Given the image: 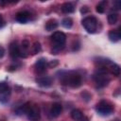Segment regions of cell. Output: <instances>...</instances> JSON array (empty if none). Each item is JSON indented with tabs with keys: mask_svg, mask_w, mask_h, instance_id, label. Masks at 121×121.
<instances>
[{
	"mask_svg": "<svg viewBox=\"0 0 121 121\" xmlns=\"http://www.w3.org/2000/svg\"><path fill=\"white\" fill-rule=\"evenodd\" d=\"M60 81L61 82V84L68 85L72 88H78L81 85L82 79L79 74L76 72H68L60 76Z\"/></svg>",
	"mask_w": 121,
	"mask_h": 121,
	"instance_id": "cell-1",
	"label": "cell"
},
{
	"mask_svg": "<svg viewBox=\"0 0 121 121\" xmlns=\"http://www.w3.org/2000/svg\"><path fill=\"white\" fill-rule=\"evenodd\" d=\"M108 70L106 67H98L95 73L94 74V80L97 87L102 88L108 85L110 82V77L108 76Z\"/></svg>",
	"mask_w": 121,
	"mask_h": 121,
	"instance_id": "cell-2",
	"label": "cell"
},
{
	"mask_svg": "<svg viewBox=\"0 0 121 121\" xmlns=\"http://www.w3.org/2000/svg\"><path fill=\"white\" fill-rule=\"evenodd\" d=\"M81 24L85 30L89 33H95L97 29V19L94 16H87L82 21Z\"/></svg>",
	"mask_w": 121,
	"mask_h": 121,
	"instance_id": "cell-3",
	"label": "cell"
},
{
	"mask_svg": "<svg viewBox=\"0 0 121 121\" xmlns=\"http://www.w3.org/2000/svg\"><path fill=\"white\" fill-rule=\"evenodd\" d=\"M95 111L100 115H109L113 112V107L106 100H101L95 106Z\"/></svg>",
	"mask_w": 121,
	"mask_h": 121,
	"instance_id": "cell-4",
	"label": "cell"
},
{
	"mask_svg": "<svg viewBox=\"0 0 121 121\" xmlns=\"http://www.w3.org/2000/svg\"><path fill=\"white\" fill-rule=\"evenodd\" d=\"M26 116L29 121H39L41 118V111L38 105H30L26 112Z\"/></svg>",
	"mask_w": 121,
	"mask_h": 121,
	"instance_id": "cell-5",
	"label": "cell"
},
{
	"mask_svg": "<svg viewBox=\"0 0 121 121\" xmlns=\"http://www.w3.org/2000/svg\"><path fill=\"white\" fill-rule=\"evenodd\" d=\"M51 40L54 43V45H65L66 35L61 31H55L51 35Z\"/></svg>",
	"mask_w": 121,
	"mask_h": 121,
	"instance_id": "cell-6",
	"label": "cell"
},
{
	"mask_svg": "<svg viewBox=\"0 0 121 121\" xmlns=\"http://www.w3.org/2000/svg\"><path fill=\"white\" fill-rule=\"evenodd\" d=\"M10 88L6 82L0 83V102H7L10 95Z\"/></svg>",
	"mask_w": 121,
	"mask_h": 121,
	"instance_id": "cell-7",
	"label": "cell"
},
{
	"mask_svg": "<svg viewBox=\"0 0 121 121\" xmlns=\"http://www.w3.org/2000/svg\"><path fill=\"white\" fill-rule=\"evenodd\" d=\"M46 66H47V61H46V60H45L44 58H41V59H39V60L36 61V63H35V65H34L35 72H36L37 74H43V73L45 71Z\"/></svg>",
	"mask_w": 121,
	"mask_h": 121,
	"instance_id": "cell-8",
	"label": "cell"
},
{
	"mask_svg": "<svg viewBox=\"0 0 121 121\" xmlns=\"http://www.w3.org/2000/svg\"><path fill=\"white\" fill-rule=\"evenodd\" d=\"M61 112H62V106H61V104L56 102V103H53V105L51 106V109H50L49 113H50L51 117H54L55 118V117H58L61 113Z\"/></svg>",
	"mask_w": 121,
	"mask_h": 121,
	"instance_id": "cell-9",
	"label": "cell"
},
{
	"mask_svg": "<svg viewBox=\"0 0 121 121\" xmlns=\"http://www.w3.org/2000/svg\"><path fill=\"white\" fill-rule=\"evenodd\" d=\"M36 82L41 87H49L52 84V79L48 76H43V77H39L38 78H36Z\"/></svg>",
	"mask_w": 121,
	"mask_h": 121,
	"instance_id": "cell-10",
	"label": "cell"
},
{
	"mask_svg": "<svg viewBox=\"0 0 121 121\" xmlns=\"http://www.w3.org/2000/svg\"><path fill=\"white\" fill-rule=\"evenodd\" d=\"M29 17H30V13L28 11H19L16 13V16H15V19L16 21H18L19 23H26L28 20H29Z\"/></svg>",
	"mask_w": 121,
	"mask_h": 121,
	"instance_id": "cell-11",
	"label": "cell"
},
{
	"mask_svg": "<svg viewBox=\"0 0 121 121\" xmlns=\"http://www.w3.org/2000/svg\"><path fill=\"white\" fill-rule=\"evenodd\" d=\"M9 55L12 59H17L20 57V47L17 44V43L13 42L9 45Z\"/></svg>",
	"mask_w": 121,
	"mask_h": 121,
	"instance_id": "cell-12",
	"label": "cell"
},
{
	"mask_svg": "<svg viewBox=\"0 0 121 121\" xmlns=\"http://www.w3.org/2000/svg\"><path fill=\"white\" fill-rule=\"evenodd\" d=\"M61 9V11L63 13H66V14H69V13H72L75 11V7L72 3H69V2H66V3H63L60 7Z\"/></svg>",
	"mask_w": 121,
	"mask_h": 121,
	"instance_id": "cell-13",
	"label": "cell"
},
{
	"mask_svg": "<svg viewBox=\"0 0 121 121\" xmlns=\"http://www.w3.org/2000/svg\"><path fill=\"white\" fill-rule=\"evenodd\" d=\"M108 37H109V39H110L111 42L116 43V42H118V41L120 40L121 34H120L119 30H113V29H112V30H111V31L109 32Z\"/></svg>",
	"mask_w": 121,
	"mask_h": 121,
	"instance_id": "cell-14",
	"label": "cell"
},
{
	"mask_svg": "<svg viewBox=\"0 0 121 121\" xmlns=\"http://www.w3.org/2000/svg\"><path fill=\"white\" fill-rule=\"evenodd\" d=\"M109 70L110 73L115 77H118L120 75V66L116 63H111L109 65Z\"/></svg>",
	"mask_w": 121,
	"mask_h": 121,
	"instance_id": "cell-15",
	"label": "cell"
},
{
	"mask_svg": "<svg viewBox=\"0 0 121 121\" xmlns=\"http://www.w3.org/2000/svg\"><path fill=\"white\" fill-rule=\"evenodd\" d=\"M58 27V22L54 19H51V20H48L45 24V29L47 31H52V30H55L56 28Z\"/></svg>",
	"mask_w": 121,
	"mask_h": 121,
	"instance_id": "cell-16",
	"label": "cell"
},
{
	"mask_svg": "<svg viewBox=\"0 0 121 121\" xmlns=\"http://www.w3.org/2000/svg\"><path fill=\"white\" fill-rule=\"evenodd\" d=\"M83 116H84V115H83L82 112H81L80 110H78V109H75V110H73V111L71 112V117H72V119L75 120V121H79Z\"/></svg>",
	"mask_w": 121,
	"mask_h": 121,
	"instance_id": "cell-17",
	"label": "cell"
},
{
	"mask_svg": "<svg viewBox=\"0 0 121 121\" xmlns=\"http://www.w3.org/2000/svg\"><path fill=\"white\" fill-rule=\"evenodd\" d=\"M107 4H108V2L106 0H103V1L99 2L96 5V7H95L96 12H98V13H104V11L106 9V7H107Z\"/></svg>",
	"mask_w": 121,
	"mask_h": 121,
	"instance_id": "cell-18",
	"label": "cell"
},
{
	"mask_svg": "<svg viewBox=\"0 0 121 121\" xmlns=\"http://www.w3.org/2000/svg\"><path fill=\"white\" fill-rule=\"evenodd\" d=\"M117 21H118V14L117 13L112 12L108 15V23L110 25H114V24H116Z\"/></svg>",
	"mask_w": 121,
	"mask_h": 121,
	"instance_id": "cell-19",
	"label": "cell"
},
{
	"mask_svg": "<svg viewBox=\"0 0 121 121\" xmlns=\"http://www.w3.org/2000/svg\"><path fill=\"white\" fill-rule=\"evenodd\" d=\"M61 25H62L65 28H70V27L73 26V21H72L71 18L66 17V18H64V19L61 21Z\"/></svg>",
	"mask_w": 121,
	"mask_h": 121,
	"instance_id": "cell-20",
	"label": "cell"
},
{
	"mask_svg": "<svg viewBox=\"0 0 121 121\" xmlns=\"http://www.w3.org/2000/svg\"><path fill=\"white\" fill-rule=\"evenodd\" d=\"M41 49H42V46H41V43H39V42H35L33 44H32V48H31V50H32V54H37V53H39L40 51H41Z\"/></svg>",
	"mask_w": 121,
	"mask_h": 121,
	"instance_id": "cell-21",
	"label": "cell"
},
{
	"mask_svg": "<svg viewBox=\"0 0 121 121\" xmlns=\"http://www.w3.org/2000/svg\"><path fill=\"white\" fill-rule=\"evenodd\" d=\"M58 64H59V61H58L57 60H52V61L48 62V63H47V66H48V67H50V68H52V67L57 66Z\"/></svg>",
	"mask_w": 121,
	"mask_h": 121,
	"instance_id": "cell-22",
	"label": "cell"
},
{
	"mask_svg": "<svg viewBox=\"0 0 121 121\" xmlns=\"http://www.w3.org/2000/svg\"><path fill=\"white\" fill-rule=\"evenodd\" d=\"M88 10H89V9H88L87 6H84V7H82V8L80 9V12H81V13H86Z\"/></svg>",
	"mask_w": 121,
	"mask_h": 121,
	"instance_id": "cell-23",
	"label": "cell"
},
{
	"mask_svg": "<svg viewBox=\"0 0 121 121\" xmlns=\"http://www.w3.org/2000/svg\"><path fill=\"white\" fill-rule=\"evenodd\" d=\"M5 55V49L2 45H0V58H2Z\"/></svg>",
	"mask_w": 121,
	"mask_h": 121,
	"instance_id": "cell-24",
	"label": "cell"
},
{
	"mask_svg": "<svg viewBox=\"0 0 121 121\" xmlns=\"http://www.w3.org/2000/svg\"><path fill=\"white\" fill-rule=\"evenodd\" d=\"M4 26V19H3V16L0 14V27H2Z\"/></svg>",
	"mask_w": 121,
	"mask_h": 121,
	"instance_id": "cell-25",
	"label": "cell"
},
{
	"mask_svg": "<svg viewBox=\"0 0 121 121\" xmlns=\"http://www.w3.org/2000/svg\"><path fill=\"white\" fill-rule=\"evenodd\" d=\"M7 3H8L7 1H2V0H0V6H5Z\"/></svg>",
	"mask_w": 121,
	"mask_h": 121,
	"instance_id": "cell-26",
	"label": "cell"
},
{
	"mask_svg": "<svg viewBox=\"0 0 121 121\" xmlns=\"http://www.w3.org/2000/svg\"><path fill=\"white\" fill-rule=\"evenodd\" d=\"M79 121H88V118H87V117H85V116H83Z\"/></svg>",
	"mask_w": 121,
	"mask_h": 121,
	"instance_id": "cell-27",
	"label": "cell"
},
{
	"mask_svg": "<svg viewBox=\"0 0 121 121\" xmlns=\"http://www.w3.org/2000/svg\"><path fill=\"white\" fill-rule=\"evenodd\" d=\"M115 121H118V120H115Z\"/></svg>",
	"mask_w": 121,
	"mask_h": 121,
	"instance_id": "cell-28",
	"label": "cell"
}]
</instances>
